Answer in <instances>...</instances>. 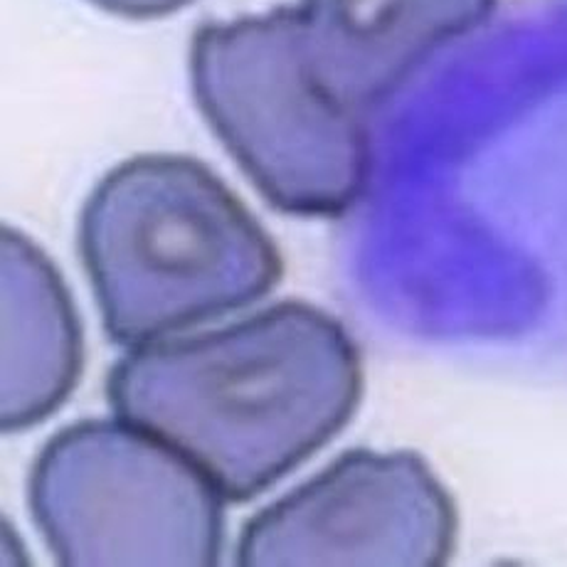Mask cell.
Masks as SVG:
<instances>
[{"label": "cell", "mask_w": 567, "mask_h": 567, "mask_svg": "<svg viewBox=\"0 0 567 567\" xmlns=\"http://www.w3.org/2000/svg\"><path fill=\"white\" fill-rule=\"evenodd\" d=\"M460 511L417 452L351 450L249 518L239 567H442Z\"/></svg>", "instance_id": "5"}, {"label": "cell", "mask_w": 567, "mask_h": 567, "mask_svg": "<svg viewBox=\"0 0 567 567\" xmlns=\"http://www.w3.org/2000/svg\"><path fill=\"white\" fill-rule=\"evenodd\" d=\"M3 385L0 430L20 434L70 400L84 370L78 307L54 261L13 227H3Z\"/></svg>", "instance_id": "7"}, {"label": "cell", "mask_w": 567, "mask_h": 567, "mask_svg": "<svg viewBox=\"0 0 567 567\" xmlns=\"http://www.w3.org/2000/svg\"><path fill=\"white\" fill-rule=\"evenodd\" d=\"M190 84L207 126L275 210L341 217L361 200L370 178L363 114L316 78L297 8L200 25Z\"/></svg>", "instance_id": "3"}, {"label": "cell", "mask_w": 567, "mask_h": 567, "mask_svg": "<svg viewBox=\"0 0 567 567\" xmlns=\"http://www.w3.org/2000/svg\"><path fill=\"white\" fill-rule=\"evenodd\" d=\"M78 247L116 346L252 307L284 275L271 235L190 156L146 154L109 171L82 207Z\"/></svg>", "instance_id": "2"}, {"label": "cell", "mask_w": 567, "mask_h": 567, "mask_svg": "<svg viewBox=\"0 0 567 567\" xmlns=\"http://www.w3.org/2000/svg\"><path fill=\"white\" fill-rule=\"evenodd\" d=\"M32 520L64 567H215L225 504L176 446L126 420H82L42 446Z\"/></svg>", "instance_id": "4"}, {"label": "cell", "mask_w": 567, "mask_h": 567, "mask_svg": "<svg viewBox=\"0 0 567 567\" xmlns=\"http://www.w3.org/2000/svg\"><path fill=\"white\" fill-rule=\"evenodd\" d=\"M363 388L353 336L307 301L136 346L106 378L116 417L176 446L233 504L265 494L333 442Z\"/></svg>", "instance_id": "1"}, {"label": "cell", "mask_w": 567, "mask_h": 567, "mask_svg": "<svg viewBox=\"0 0 567 567\" xmlns=\"http://www.w3.org/2000/svg\"><path fill=\"white\" fill-rule=\"evenodd\" d=\"M92 6L106 10V13L131 18V20H151L176 13V10L190 6L193 0H90Z\"/></svg>", "instance_id": "8"}, {"label": "cell", "mask_w": 567, "mask_h": 567, "mask_svg": "<svg viewBox=\"0 0 567 567\" xmlns=\"http://www.w3.org/2000/svg\"><path fill=\"white\" fill-rule=\"evenodd\" d=\"M498 0H299L311 70L355 112L385 102L430 54L494 16Z\"/></svg>", "instance_id": "6"}]
</instances>
